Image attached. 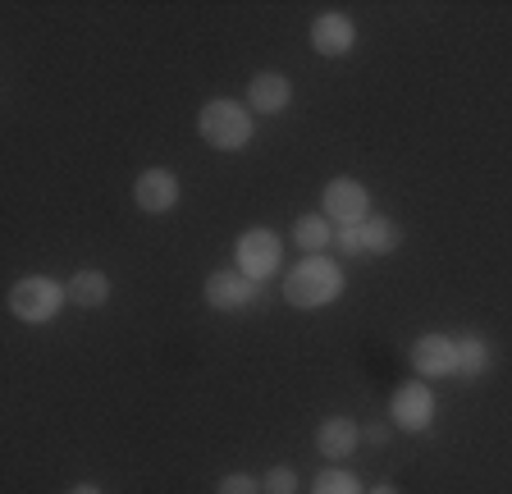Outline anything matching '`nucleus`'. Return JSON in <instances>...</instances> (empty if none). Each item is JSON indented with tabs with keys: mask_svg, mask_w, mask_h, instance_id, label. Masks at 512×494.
I'll list each match as a JSON object with an SVG mask.
<instances>
[{
	"mask_svg": "<svg viewBox=\"0 0 512 494\" xmlns=\"http://www.w3.org/2000/svg\"><path fill=\"white\" fill-rule=\"evenodd\" d=\"M343 275L339 261L330 257H302L298 266L284 275V302L288 307H298V312H320V307H330V302L343 298Z\"/></svg>",
	"mask_w": 512,
	"mask_h": 494,
	"instance_id": "obj_1",
	"label": "nucleus"
},
{
	"mask_svg": "<svg viewBox=\"0 0 512 494\" xmlns=\"http://www.w3.org/2000/svg\"><path fill=\"white\" fill-rule=\"evenodd\" d=\"M197 133H202V142L215 151H243L247 142L256 138V115L243 101L215 97L197 110Z\"/></svg>",
	"mask_w": 512,
	"mask_h": 494,
	"instance_id": "obj_2",
	"label": "nucleus"
},
{
	"mask_svg": "<svg viewBox=\"0 0 512 494\" xmlns=\"http://www.w3.org/2000/svg\"><path fill=\"white\" fill-rule=\"evenodd\" d=\"M64 302H69V289L51 275H23V280L10 284L5 293V307H10L14 321L23 325H51L55 316L64 312Z\"/></svg>",
	"mask_w": 512,
	"mask_h": 494,
	"instance_id": "obj_3",
	"label": "nucleus"
},
{
	"mask_svg": "<svg viewBox=\"0 0 512 494\" xmlns=\"http://www.w3.org/2000/svg\"><path fill=\"white\" fill-rule=\"evenodd\" d=\"M279 266H284V238L275 234V229L256 225V229H243L234 243V270H243L247 280L266 284L270 275H279Z\"/></svg>",
	"mask_w": 512,
	"mask_h": 494,
	"instance_id": "obj_4",
	"label": "nucleus"
},
{
	"mask_svg": "<svg viewBox=\"0 0 512 494\" xmlns=\"http://www.w3.org/2000/svg\"><path fill=\"white\" fill-rule=\"evenodd\" d=\"M320 215L330 220L334 229H352L362 225V220H371V193H366L362 179H330L325 183V193H320Z\"/></svg>",
	"mask_w": 512,
	"mask_h": 494,
	"instance_id": "obj_5",
	"label": "nucleus"
},
{
	"mask_svg": "<svg viewBox=\"0 0 512 494\" xmlns=\"http://www.w3.org/2000/svg\"><path fill=\"white\" fill-rule=\"evenodd\" d=\"M398 243H403V229L389 215H371L362 225L334 234V247H339L343 257H389V252H398Z\"/></svg>",
	"mask_w": 512,
	"mask_h": 494,
	"instance_id": "obj_6",
	"label": "nucleus"
},
{
	"mask_svg": "<svg viewBox=\"0 0 512 494\" xmlns=\"http://www.w3.org/2000/svg\"><path fill=\"white\" fill-rule=\"evenodd\" d=\"M435 412H439V398H435V389L421 385V380L398 385L394 398H389V421H394L398 430H407V435H421V430L435 426Z\"/></svg>",
	"mask_w": 512,
	"mask_h": 494,
	"instance_id": "obj_7",
	"label": "nucleus"
},
{
	"mask_svg": "<svg viewBox=\"0 0 512 494\" xmlns=\"http://www.w3.org/2000/svg\"><path fill=\"white\" fill-rule=\"evenodd\" d=\"M206 302H211L215 312H247L261 302V284L247 280L243 270H211L202 284Z\"/></svg>",
	"mask_w": 512,
	"mask_h": 494,
	"instance_id": "obj_8",
	"label": "nucleus"
},
{
	"mask_svg": "<svg viewBox=\"0 0 512 494\" xmlns=\"http://www.w3.org/2000/svg\"><path fill=\"white\" fill-rule=\"evenodd\" d=\"M412 371H416V380L458 376V339H448V334H421L412 344Z\"/></svg>",
	"mask_w": 512,
	"mask_h": 494,
	"instance_id": "obj_9",
	"label": "nucleus"
},
{
	"mask_svg": "<svg viewBox=\"0 0 512 494\" xmlns=\"http://www.w3.org/2000/svg\"><path fill=\"white\" fill-rule=\"evenodd\" d=\"M183 197V183L174 170H160V165H151V170L138 174V183H133V202H138V211L147 215H165L174 211Z\"/></svg>",
	"mask_w": 512,
	"mask_h": 494,
	"instance_id": "obj_10",
	"label": "nucleus"
},
{
	"mask_svg": "<svg viewBox=\"0 0 512 494\" xmlns=\"http://www.w3.org/2000/svg\"><path fill=\"white\" fill-rule=\"evenodd\" d=\"M357 46V23L348 19L343 10H325L311 19V51L325 55V60H339Z\"/></svg>",
	"mask_w": 512,
	"mask_h": 494,
	"instance_id": "obj_11",
	"label": "nucleus"
},
{
	"mask_svg": "<svg viewBox=\"0 0 512 494\" xmlns=\"http://www.w3.org/2000/svg\"><path fill=\"white\" fill-rule=\"evenodd\" d=\"M288 106H293V83L284 74H256L247 83V110L252 115L270 119V115H284Z\"/></svg>",
	"mask_w": 512,
	"mask_h": 494,
	"instance_id": "obj_12",
	"label": "nucleus"
},
{
	"mask_svg": "<svg viewBox=\"0 0 512 494\" xmlns=\"http://www.w3.org/2000/svg\"><path fill=\"white\" fill-rule=\"evenodd\" d=\"M362 444V426L352 417H325L316 426V449L320 458H352Z\"/></svg>",
	"mask_w": 512,
	"mask_h": 494,
	"instance_id": "obj_13",
	"label": "nucleus"
},
{
	"mask_svg": "<svg viewBox=\"0 0 512 494\" xmlns=\"http://www.w3.org/2000/svg\"><path fill=\"white\" fill-rule=\"evenodd\" d=\"M64 289H69V302L78 312H96V307L110 302V275L106 270H78V275H69Z\"/></svg>",
	"mask_w": 512,
	"mask_h": 494,
	"instance_id": "obj_14",
	"label": "nucleus"
},
{
	"mask_svg": "<svg viewBox=\"0 0 512 494\" xmlns=\"http://www.w3.org/2000/svg\"><path fill=\"white\" fill-rule=\"evenodd\" d=\"M334 234H339V229H334L320 211L316 215H298V220H293V243H298L307 257H325V252L334 247Z\"/></svg>",
	"mask_w": 512,
	"mask_h": 494,
	"instance_id": "obj_15",
	"label": "nucleus"
},
{
	"mask_svg": "<svg viewBox=\"0 0 512 494\" xmlns=\"http://www.w3.org/2000/svg\"><path fill=\"white\" fill-rule=\"evenodd\" d=\"M485 371H490V344L480 334L458 339V380H480Z\"/></svg>",
	"mask_w": 512,
	"mask_h": 494,
	"instance_id": "obj_16",
	"label": "nucleus"
},
{
	"mask_svg": "<svg viewBox=\"0 0 512 494\" xmlns=\"http://www.w3.org/2000/svg\"><path fill=\"white\" fill-rule=\"evenodd\" d=\"M311 494H366V485L352 472H343V467H325V472L311 481Z\"/></svg>",
	"mask_w": 512,
	"mask_h": 494,
	"instance_id": "obj_17",
	"label": "nucleus"
},
{
	"mask_svg": "<svg viewBox=\"0 0 512 494\" xmlns=\"http://www.w3.org/2000/svg\"><path fill=\"white\" fill-rule=\"evenodd\" d=\"M261 490L266 494H298V472L279 462V467H270V472L261 476Z\"/></svg>",
	"mask_w": 512,
	"mask_h": 494,
	"instance_id": "obj_18",
	"label": "nucleus"
},
{
	"mask_svg": "<svg viewBox=\"0 0 512 494\" xmlns=\"http://www.w3.org/2000/svg\"><path fill=\"white\" fill-rule=\"evenodd\" d=\"M215 494H266V490H261V481H256L252 472H229L215 485Z\"/></svg>",
	"mask_w": 512,
	"mask_h": 494,
	"instance_id": "obj_19",
	"label": "nucleus"
},
{
	"mask_svg": "<svg viewBox=\"0 0 512 494\" xmlns=\"http://www.w3.org/2000/svg\"><path fill=\"white\" fill-rule=\"evenodd\" d=\"M362 440H371V444H389V426H371L362 435Z\"/></svg>",
	"mask_w": 512,
	"mask_h": 494,
	"instance_id": "obj_20",
	"label": "nucleus"
},
{
	"mask_svg": "<svg viewBox=\"0 0 512 494\" xmlns=\"http://www.w3.org/2000/svg\"><path fill=\"white\" fill-rule=\"evenodd\" d=\"M69 494H106V490H101V485H92V481H83V485H74Z\"/></svg>",
	"mask_w": 512,
	"mask_h": 494,
	"instance_id": "obj_21",
	"label": "nucleus"
},
{
	"mask_svg": "<svg viewBox=\"0 0 512 494\" xmlns=\"http://www.w3.org/2000/svg\"><path fill=\"white\" fill-rule=\"evenodd\" d=\"M371 494H403V490H398V485H375Z\"/></svg>",
	"mask_w": 512,
	"mask_h": 494,
	"instance_id": "obj_22",
	"label": "nucleus"
}]
</instances>
